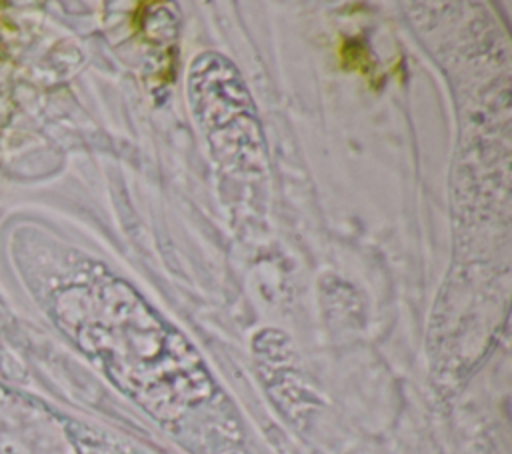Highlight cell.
<instances>
[{"label": "cell", "mask_w": 512, "mask_h": 454, "mask_svg": "<svg viewBox=\"0 0 512 454\" xmlns=\"http://www.w3.org/2000/svg\"><path fill=\"white\" fill-rule=\"evenodd\" d=\"M188 86L198 120L206 128L214 150L222 144L218 154H226L228 160L230 148L234 146V156L244 154V162L256 160L240 142L244 138L248 146L258 150L260 132L252 102L236 70L222 56L204 54L190 68Z\"/></svg>", "instance_id": "obj_2"}, {"label": "cell", "mask_w": 512, "mask_h": 454, "mask_svg": "<svg viewBox=\"0 0 512 454\" xmlns=\"http://www.w3.org/2000/svg\"><path fill=\"white\" fill-rule=\"evenodd\" d=\"M102 346L114 380L174 434L200 444L204 410L226 416L224 398L192 344L126 286L112 290Z\"/></svg>", "instance_id": "obj_1"}]
</instances>
